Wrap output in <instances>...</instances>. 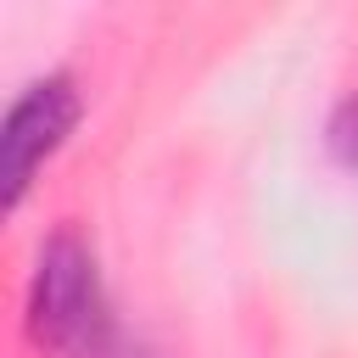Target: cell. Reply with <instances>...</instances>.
<instances>
[{"label":"cell","instance_id":"cell-1","mask_svg":"<svg viewBox=\"0 0 358 358\" xmlns=\"http://www.w3.org/2000/svg\"><path fill=\"white\" fill-rule=\"evenodd\" d=\"M28 336L50 358H134V341L117 324L112 296L101 285L95 252L73 229H56L34 263Z\"/></svg>","mask_w":358,"mask_h":358},{"label":"cell","instance_id":"cell-3","mask_svg":"<svg viewBox=\"0 0 358 358\" xmlns=\"http://www.w3.org/2000/svg\"><path fill=\"white\" fill-rule=\"evenodd\" d=\"M330 151H336V162H347L358 173V95L336 106V117H330Z\"/></svg>","mask_w":358,"mask_h":358},{"label":"cell","instance_id":"cell-2","mask_svg":"<svg viewBox=\"0 0 358 358\" xmlns=\"http://www.w3.org/2000/svg\"><path fill=\"white\" fill-rule=\"evenodd\" d=\"M84 101L73 90L67 73H50V78H34L11 112H6V207H17L34 185V173L45 168V157L62 151V140L73 134Z\"/></svg>","mask_w":358,"mask_h":358}]
</instances>
